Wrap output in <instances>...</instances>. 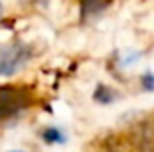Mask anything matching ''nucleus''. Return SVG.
Here are the masks:
<instances>
[{
  "instance_id": "nucleus-1",
  "label": "nucleus",
  "mask_w": 154,
  "mask_h": 152,
  "mask_svg": "<svg viewBox=\"0 0 154 152\" xmlns=\"http://www.w3.org/2000/svg\"><path fill=\"white\" fill-rule=\"evenodd\" d=\"M31 105V92L26 86L2 84L0 86V123L16 117L20 111Z\"/></svg>"
},
{
  "instance_id": "nucleus-2",
  "label": "nucleus",
  "mask_w": 154,
  "mask_h": 152,
  "mask_svg": "<svg viewBox=\"0 0 154 152\" xmlns=\"http://www.w3.org/2000/svg\"><path fill=\"white\" fill-rule=\"evenodd\" d=\"M33 57V47L23 41H12L0 47V76H12Z\"/></svg>"
},
{
  "instance_id": "nucleus-3",
  "label": "nucleus",
  "mask_w": 154,
  "mask_h": 152,
  "mask_svg": "<svg viewBox=\"0 0 154 152\" xmlns=\"http://www.w3.org/2000/svg\"><path fill=\"white\" fill-rule=\"evenodd\" d=\"M131 141L139 152H154V119L137 123L133 127Z\"/></svg>"
},
{
  "instance_id": "nucleus-4",
  "label": "nucleus",
  "mask_w": 154,
  "mask_h": 152,
  "mask_svg": "<svg viewBox=\"0 0 154 152\" xmlns=\"http://www.w3.org/2000/svg\"><path fill=\"white\" fill-rule=\"evenodd\" d=\"M78 2H80L82 18L88 20V18H96V16H100L105 8L109 6L111 0H78Z\"/></svg>"
},
{
  "instance_id": "nucleus-5",
  "label": "nucleus",
  "mask_w": 154,
  "mask_h": 152,
  "mask_svg": "<svg viewBox=\"0 0 154 152\" xmlns=\"http://www.w3.org/2000/svg\"><path fill=\"white\" fill-rule=\"evenodd\" d=\"M94 99L98 103L107 105V103H113L117 99V94H115V90H111L109 86H98L96 92H94Z\"/></svg>"
},
{
  "instance_id": "nucleus-6",
  "label": "nucleus",
  "mask_w": 154,
  "mask_h": 152,
  "mask_svg": "<svg viewBox=\"0 0 154 152\" xmlns=\"http://www.w3.org/2000/svg\"><path fill=\"white\" fill-rule=\"evenodd\" d=\"M41 137H43V141L45 142H49V144H63L64 142V133L63 131H59L57 127H49V129H45L41 133Z\"/></svg>"
},
{
  "instance_id": "nucleus-7",
  "label": "nucleus",
  "mask_w": 154,
  "mask_h": 152,
  "mask_svg": "<svg viewBox=\"0 0 154 152\" xmlns=\"http://www.w3.org/2000/svg\"><path fill=\"white\" fill-rule=\"evenodd\" d=\"M140 84H143V90L146 92H154V74H143V78H140Z\"/></svg>"
},
{
  "instance_id": "nucleus-8",
  "label": "nucleus",
  "mask_w": 154,
  "mask_h": 152,
  "mask_svg": "<svg viewBox=\"0 0 154 152\" xmlns=\"http://www.w3.org/2000/svg\"><path fill=\"white\" fill-rule=\"evenodd\" d=\"M0 16H2V4H0Z\"/></svg>"
},
{
  "instance_id": "nucleus-9",
  "label": "nucleus",
  "mask_w": 154,
  "mask_h": 152,
  "mask_svg": "<svg viewBox=\"0 0 154 152\" xmlns=\"http://www.w3.org/2000/svg\"><path fill=\"white\" fill-rule=\"evenodd\" d=\"M14 152H22V150H14Z\"/></svg>"
}]
</instances>
